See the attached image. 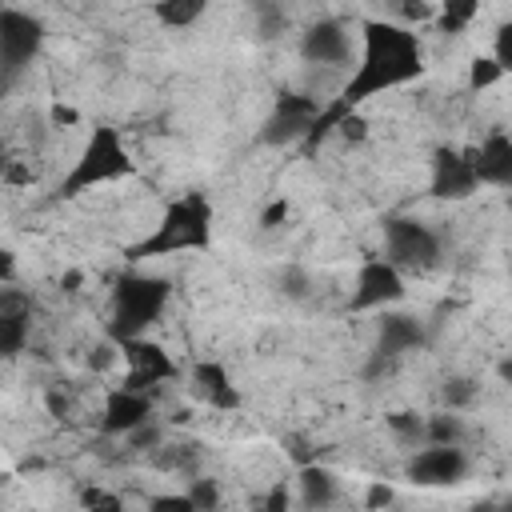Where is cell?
I'll return each mask as SVG.
<instances>
[{
  "label": "cell",
  "instance_id": "21",
  "mask_svg": "<svg viewBox=\"0 0 512 512\" xmlns=\"http://www.w3.org/2000/svg\"><path fill=\"white\" fill-rule=\"evenodd\" d=\"M404 28H432L436 24V0H392V16Z\"/></svg>",
  "mask_w": 512,
  "mask_h": 512
},
{
  "label": "cell",
  "instance_id": "3",
  "mask_svg": "<svg viewBox=\"0 0 512 512\" xmlns=\"http://www.w3.org/2000/svg\"><path fill=\"white\" fill-rule=\"evenodd\" d=\"M132 172H136V160L124 132L112 124H96L76 148V160L68 164V172L60 176V196H84V192L120 184Z\"/></svg>",
  "mask_w": 512,
  "mask_h": 512
},
{
  "label": "cell",
  "instance_id": "9",
  "mask_svg": "<svg viewBox=\"0 0 512 512\" xmlns=\"http://www.w3.org/2000/svg\"><path fill=\"white\" fill-rule=\"evenodd\" d=\"M356 40H360V32H348L340 20H316L300 36V56L312 68L344 72L356 60Z\"/></svg>",
  "mask_w": 512,
  "mask_h": 512
},
{
  "label": "cell",
  "instance_id": "2",
  "mask_svg": "<svg viewBox=\"0 0 512 512\" xmlns=\"http://www.w3.org/2000/svg\"><path fill=\"white\" fill-rule=\"evenodd\" d=\"M212 244V204L204 192H180L164 200L160 216L132 244V260H160L180 252H204Z\"/></svg>",
  "mask_w": 512,
  "mask_h": 512
},
{
  "label": "cell",
  "instance_id": "16",
  "mask_svg": "<svg viewBox=\"0 0 512 512\" xmlns=\"http://www.w3.org/2000/svg\"><path fill=\"white\" fill-rule=\"evenodd\" d=\"M416 344H420V324L412 316H400V312L380 316V356H404Z\"/></svg>",
  "mask_w": 512,
  "mask_h": 512
},
{
  "label": "cell",
  "instance_id": "17",
  "mask_svg": "<svg viewBox=\"0 0 512 512\" xmlns=\"http://www.w3.org/2000/svg\"><path fill=\"white\" fill-rule=\"evenodd\" d=\"M484 0H436V32L440 36H464L480 20Z\"/></svg>",
  "mask_w": 512,
  "mask_h": 512
},
{
  "label": "cell",
  "instance_id": "20",
  "mask_svg": "<svg viewBox=\"0 0 512 512\" xmlns=\"http://www.w3.org/2000/svg\"><path fill=\"white\" fill-rule=\"evenodd\" d=\"M500 80H508V76H504V68L496 64L492 52L468 60V72H464V88H468V92H488V88H496Z\"/></svg>",
  "mask_w": 512,
  "mask_h": 512
},
{
  "label": "cell",
  "instance_id": "5",
  "mask_svg": "<svg viewBox=\"0 0 512 512\" xmlns=\"http://www.w3.org/2000/svg\"><path fill=\"white\" fill-rule=\"evenodd\" d=\"M404 276L412 272H432L444 256V236L424 224V220H412V216H392L384 224V252Z\"/></svg>",
  "mask_w": 512,
  "mask_h": 512
},
{
  "label": "cell",
  "instance_id": "26",
  "mask_svg": "<svg viewBox=\"0 0 512 512\" xmlns=\"http://www.w3.org/2000/svg\"><path fill=\"white\" fill-rule=\"evenodd\" d=\"M500 376H504V380H512V360H504V364H500Z\"/></svg>",
  "mask_w": 512,
  "mask_h": 512
},
{
  "label": "cell",
  "instance_id": "13",
  "mask_svg": "<svg viewBox=\"0 0 512 512\" xmlns=\"http://www.w3.org/2000/svg\"><path fill=\"white\" fill-rule=\"evenodd\" d=\"M472 160H476V176L480 188H512V128H488L476 144H472Z\"/></svg>",
  "mask_w": 512,
  "mask_h": 512
},
{
  "label": "cell",
  "instance_id": "25",
  "mask_svg": "<svg viewBox=\"0 0 512 512\" xmlns=\"http://www.w3.org/2000/svg\"><path fill=\"white\" fill-rule=\"evenodd\" d=\"M392 500H396L392 484H384V480H372V484H368V508H384V504H392Z\"/></svg>",
  "mask_w": 512,
  "mask_h": 512
},
{
  "label": "cell",
  "instance_id": "28",
  "mask_svg": "<svg viewBox=\"0 0 512 512\" xmlns=\"http://www.w3.org/2000/svg\"><path fill=\"white\" fill-rule=\"evenodd\" d=\"M508 212H512V188H508Z\"/></svg>",
  "mask_w": 512,
  "mask_h": 512
},
{
  "label": "cell",
  "instance_id": "24",
  "mask_svg": "<svg viewBox=\"0 0 512 512\" xmlns=\"http://www.w3.org/2000/svg\"><path fill=\"white\" fill-rule=\"evenodd\" d=\"M76 124H80V112L76 108H68V104H52L48 108V128L60 132V128H76Z\"/></svg>",
  "mask_w": 512,
  "mask_h": 512
},
{
  "label": "cell",
  "instance_id": "6",
  "mask_svg": "<svg viewBox=\"0 0 512 512\" xmlns=\"http://www.w3.org/2000/svg\"><path fill=\"white\" fill-rule=\"evenodd\" d=\"M168 380H176V360L168 356V348L160 340H152V332L120 340V384L124 388L156 392Z\"/></svg>",
  "mask_w": 512,
  "mask_h": 512
},
{
  "label": "cell",
  "instance_id": "11",
  "mask_svg": "<svg viewBox=\"0 0 512 512\" xmlns=\"http://www.w3.org/2000/svg\"><path fill=\"white\" fill-rule=\"evenodd\" d=\"M40 40H44V24L32 12H24L20 4H4V16H0V60H4L8 84L16 80L20 68L32 64V56L40 52Z\"/></svg>",
  "mask_w": 512,
  "mask_h": 512
},
{
  "label": "cell",
  "instance_id": "12",
  "mask_svg": "<svg viewBox=\"0 0 512 512\" xmlns=\"http://www.w3.org/2000/svg\"><path fill=\"white\" fill-rule=\"evenodd\" d=\"M152 412H156V396H152V392L112 384L108 396H104V404H100V432H108V436H128V432H136L140 424H148Z\"/></svg>",
  "mask_w": 512,
  "mask_h": 512
},
{
  "label": "cell",
  "instance_id": "23",
  "mask_svg": "<svg viewBox=\"0 0 512 512\" xmlns=\"http://www.w3.org/2000/svg\"><path fill=\"white\" fill-rule=\"evenodd\" d=\"M80 504H84V508H124V496L104 492V488H84V492H80Z\"/></svg>",
  "mask_w": 512,
  "mask_h": 512
},
{
  "label": "cell",
  "instance_id": "14",
  "mask_svg": "<svg viewBox=\"0 0 512 512\" xmlns=\"http://www.w3.org/2000/svg\"><path fill=\"white\" fill-rule=\"evenodd\" d=\"M192 396L208 404L212 412H236L240 408V388L232 384L228 368L220 360H196L192 364Z\"/></svg>",
  "mask_w": 512,
  "mask_h": 512
},
{
  "label": "cell",
  "instance_id": "19",
  "mask_svg": "<svg viewBox=\"0 0 512 512\" xmlns=\"http://www.w3.org/2000/svg\"><path fill=\"white\" fill-rule=\"evenodd\" d=\"M464 436H468V428H464V420L456 412L424 416V440L428 444H464Z\"/></svg>",
  "mask_w": 512,
  "mask_h": 512
},
{
  "label": "cell",
  "instance_id": "8",
  "mask_svg": "<svg viewBox=\"0 0 512 512\" xmlns=\"http://www.w3.org/2000/svg\"><path fill=\"white\" fill-rule=\"evenodd\" d=\"M428 192L436 200H468L480 192L472 144H440L428 160Z\"/></svg>",
  "mask_w": 512,
  "mask_h": 512
},
{
  "label": "cell",
  "instance_id": "10",
  "mask_svg": "<svg viewBox=\"0 0 512 512\" xmlns=\"http://www.w3.org/2000/svg\"><path fill=\"white\" fill-rule=\"evenodd\" d=\"M472 472V456L464 452V444H428L412 452V460L404 464V476L420 488H448L460 484Z\"/></svg>",
  "mask_w": 512,
  "mask_h": 512
},
{
  "label": "cell",
  "instance_id": "1",
  "mask_svg": "<svg viewBox=\"0 0 512 512\" xmlns=\"http://www.w3.org/2000/svg\"><path fill=\"white\" fill-rule=\"evenodd\" d=\"M424 64H428V56H424V40L416 36V28H404L388 16L364 20L360 40H356V60H352L348 76L340 80L336 100L344 108H364L376 96L420 80Z\"/></svg>",
  "mask_w": 512,
  "mask_h": 512
},
{
  "label": "cell",
  "instance_id": "27",
  "mask_svg": "<svg viewBox=\"0 0 512 512\" xmlns=\"http://www.w3.org/2000/svg\"><path fill=\"white\" fill-rule=\"evenodd\" d=\"M8 4H44V0H8Z\"/></svg>",
  "mask_w": 512,
  "mask_h": 512
},
{
  "label": "cell",
  "instance_id": "7",
  "mask_svg": "<svg viewBox=\"0 0 512 512\" xmlns=\"http://www.w3.org/2000/svg\"><path fill=\"white\" fill-rule=\"evenodd\" d=\"M408 292L404 272L388 260V256H368L356 268L352 292H348V308L352 312H388L392 304H400Z\"/></svg>",
  "mask_w": 512,
  "mask_h": 512
},
{
  "label": "cell",
  "instance_id": "22",
  "mask_svg": "<svg viewBox=\"0 0 512 512\" xmlns=\"http://www.w3.org/2000/svg\"><path fill=\"white\" fill-rule=\"evenodd\" d=\"M492 56L504 68V76H512V20L496 24V32H492Z\"/></svg>",
  "mask_w": 512,
  "mask_h": 512
},
{
  "label": "cell",
  "instance_id": "15",
  "mask_svg": "<svg viewBox=\"0 0 512 512\" xmlns=\"http://www.w3.org/2000/svg\"><path fill=\"white\" fill-rule=\"evenodd\" d=\"M296 488H300L304 508H328V504L340 500V476L324 464H304L300 476H296Z\"/></svg>",
  "mask_w": 512,
  "mask_h": 512
},
{
  "label": "cell",
  "instance_id": "18",
  "mask_svg": "<svg viewBox=\"0 0 512 512\" xmlns=\"http://www.w3.org/2000/svg\"><path fill=\"white\" fill-rule=\"evenodd\" d=\"M152 12H156V20H160L164 28L180 32V28H192V24H200V20H204L208 0H156V4H152Z\"/></svg>",
  "mask_w": 512,
  "mask_h": 512
},
{
  "label": "cell",
  "instance_id": "4",
  "mask_svg": "<svg viewBox=\"0 0 512 512\" xmlns=\"http://www.w3.org/2000/svg\"><path fill=\"white\" fill-rule=\"evenodd\" d=\"M172 284L156 272H124L108 300V340H132L148 336L164 308H168Z\"/></svg>",
  "mask_w": 512,
  "mask_h": 512
}]
</instances>
